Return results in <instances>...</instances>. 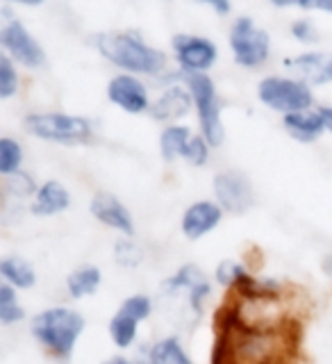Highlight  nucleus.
I'll return each instance as SVG.
<instances>
[{"mask_svg": "<svg viewBox=\"0 0 332 364\" xmlns=\"http://www.w3.org/2000/svg\"><path fill=\"white\" fill-rule=\"evenodd\" d=\"M5 3H16V5H28V7H34V5H41L43 0H5Z\"/></svg>", "mask_w": 332, "mask_h": 364, "instance_id": "nucleus-35", "label": "nucleus"}, {"mask_svg": "<svg viewBox=\"0 0 332 364\" xmlns=\"http://www.w3.org/2000/svg\"><path fill=\"white\" fill-rule=\"evenodd\" d=\"M136 333H139V321L128 314H123L121 310L114 314L109 321V337L119 348H130L136 341Z\"/></svg>", "mask_w": 332, "mask_h": 364, "instance_id": "nucleus-22", "label": "nucleus"}, {"mask_svg": "<svg viewBox=\"0 0 332 364\" xmlns=\"http://www.w3.org/2000/svg\"><path fill=\"white\" fill-rule=\"evenodd\" d=\"M164 289L176 294V291H187V303L196 314H200L203 303L208 301V296L212 294V284L205 278V273L193 267V264H185L182 269H178L173 276H171L164 282Z\"/></svg>", "mask_w": 332, "mask_h": 364, "instance_id": "nucleus-11", "label": "nucleus"}, {"mask_svg": "<svg viewBox=\"0 0 332 364\" xmlns=\"http://www.w3.org/2000/svg\"><path fill=\"white\" fill-rule=\"evenodd\" d=\"M193 3H200V5H208L219 14H227L230 11V0H193Z\"/></svg>", "mask_w": 332, "mask_h": 364, "instance_id": "nucleus-33", "label": "nucleus"}, {"mask_svg": "<svg viewBox=\"0 0 332 364\" xmlns=\"http://www.w3.org/2000/svg\"><path fill=\"white\" fill-rule=\"evenodd\" d=\"M223 219V208L214 200H196L191 203L189 208L182 214V235H185L189 242H196V239L210 235L214 228H219Z\"/></svg>", "mask_w": 332, "mask_h": 364, "instance_id": "nucleus-12", "label": "nucleus"}, {"mask_svg": "<svg viewBox=\"0 0 332 364\" xmlns=\"http://www.w3.org/2000/svg\"><path fill=\"white\" fill-rule=\"evenodd\" d=\"M185 87L191 91L203 136L212 148H219L225 139V128L221 121V100L212 77L208 73H185Z\"/></svg>", "mask_w": 332, "mask_h": 364, "instance_id": "nucleus-3", "label": "nucleus"}, {"mask_svg": "<svg viewBox=\"0 0 332 364\" xmlns=\"http://www.w3.org/2000/svg\"><path fill=\"white\" fill-rule=\"evenodd\" d=\"M284 66L305 85H330L332 82V53H305L287 60Z\"/></svg>", "mask_w": 332, "mask_h": 364, "instance_id": "nucleus-14", "label": "nucleus"}, {"mask_svg": "<svg viewBox=\"0 0 332 364\" xmlns=\"http://www.w3.org/2000/svg\"><path fill=\"white\" fill-rule=\"evenodd\" d=\"M18 91V73L9 55L0 57V98H11Z\"/></svg>", "mask_w": 332, "mask_h": 364, "instance_id": "nucleus-26", "label": "nucleus"}, {"mask_svg": "<svg viewBox=\"0 0 332 364\" xmlns=\"http://www.w3.org/2000/svg\"><path fill=\"white\" fill-rule=\"evenodd\" d=\"M96 46L105 60L128 73L159 75L166 68V55L130 32L100 34Z\"/></svg>", "mask_w": 332, "mask_h": 364, "instance_id": "nucleus-1", "label": "nucleus"}, {"mask_svg": "<svg viewBox=\"0 0 332 364\" xmlns=\"http://www.w3.org/2000/svg\"><path fill=\"white\" fill-rule=\"evenodd\" d=\"M291 34H294V37L299 39L301 43H316V41H318V32H316V28H314L307 18L296 21L294 26H291Z\"/></svg>", "mask_w": 332, "mask_h": 364, "instance_id": "nucleus-31", "label": "nucleus"}, {"mask_svg": "<svg viewBox=\"0 0 332 364\" xmlns=\"http://www.w3.org/2000/svg\"><path fill=\"white\" fill-rule=\"evenodd\" d=\"M210 141L205 139V136L200 134H193L191 136V141L187 146V153H185V159L191 164V166H205L208 164V159H210Z\"/></svg>", "mask_w": 332, "mask_h": 364, "instance_id": "nucleus-30", "label": "nucleus"}, {"mask_svg": "<svg viewBox=\"0 0 332 364\" xmlns=\"http://www.w3.org/2000/svg\"><path fill=\"white\" fill-rule=\"evenodd\" d=\"M248 276V271L244 269V264H239L235 259H223L219 267H216V280L223 287H237L239 282Z\"/></svg>", "mask_w": 332, "mask_h": 364, "instance_id": "nucleus-28", "label": "nucleus"}, {"mask_svg": "<svg viewBox=\"0 0 332 364\" xmlns=\"http://www.w3.org/2000/svg\"><path fill=\"white\" fill-rule=\"evenodd\" d=\"M26 130L43 141L53 144H87L91 139V123L82 117L62 112H43V114H30L26 117Z\"/></svg>", "mask_w": 332, "mask_h": 364, "instance_id": "nucleus-4", "label": "nucleus"}, {"mask_svg": "<svg viewBox=\"0 0 332 364\" xmlns=\"http://www.w3.org/2000/svg\"><path fill=\"white\" fill-rule=\"evenodd\" d=\"M100 282H102V273L98 267H82L66 278V291L71 294L73 299H85V296L98 291Z\"/></svg>", "mask_w": 332, "mask_h": 364, "instance_id": "nucleus-21", "label": "nucleus"}, {"mask_svg": "<svg viewBox=\"0 0 332 364\" xmlns=\"http://www.w3.org/2000/svg\"><path fill=\"white\" fill-rule=\"evenodd\" d=\"M214 196L223 212L244 214L255 205V193L250 180L242 171H221L214 176Z\"/></svg>", "mask_w": 332, "mask_h": 364, "instance_id": "nucleus-8", "label": "nucleus"}, {"mask_svg": "<svg viewBox=\"0 0 332 364\" xmlns=\"http://www.w3.org/2000/svg\"><path fill=\"white\" fill-rule=\"evenodd\" d=\"M71 205V193L68 189L57 180H45L39 187V191L34 193V203H32V214L37 216H55L68 210Z\"/></svg>", "mask_w": 332, "mask_h": 364, "instance_id": "nucleus-16", "label": "nucleus"}, {"mask_svg": "<svg viewBox=\"0 0 332 364\" xmlns=\"http://www.w3.org/2000/svg\"><path fill=\"white\" fill-rule=\"evenodd\" d=\"M284 128L299 141H316L326 130V121L318 109H303L294 114H284Z\"/></svg>", "mask_w": 332, "mask_h": 364, "instance_id": "nucleus-17", "label": "nucleus"}, {"mask_svg": "<svg viewBox=\"0 0 332 364\" xmlns=\"http://www.w3.org/2000/svg\"><path fill=\"white\" fill-rule=\"evenodd\" d=\"M148 362L151 364H193L185 346L178 337H164L155 341L148 350Z\"/></svg>", "mask_w": 332, "mask_h": 364, "instance_id": "nucleus-20", "label": "nucleus"}, {"mask_svg": "<svg viewBox=\"0 0 332 364\" xmlns=\"http://www.w3.org/2000/svg\"><path fill=\"white\" fill-rule=\"evenodd\" d=\"M91 214L96 216V219L112 228V230H117L125 237H132L134 235V219L130 210L125 208V205L114 196V193H107V191H98L94 198H91V205H89Z\"/></svg>", "mask_w": 332, "mask_h": 364, "instance_id": "nucleus-13", "label": "nucleus"}, {"mask_svg": "<svg viewBox=\"0 0 332 364\" xmlns=\"http://www.w3.org/2000/svg\"><path fill=\"white\" fill-rule=\"evenodd\" d=\"M0 276L3 282L11 284L14 289H30L37 282V273L21 257H5L0 262Z\"/></svg>", "mask_w": 332, "mask_h": 364, "instance_id": "nucleus-19", "label": "nucleus"}, {"mask_svg": "<svg viewBox=\"0 0 332 364\" xmlns=\"http://www.w3.org/2000/svg\"><path fill=\"white\" fill-rule=\"evenodd\" d=\"M23 164V148L16 139L11 136H3L0 139V173L5 178L21 171Z\"/></svg>", "mask_w": 332, "mask_h": 364, "instance_id": "nucleus-24", "label": "nucleus"}, {"mask_svg": "<svg viewBox=\"0 0 332 364\" xmlns=\"http://www.w3.org/2000/svg\"><path fill=\"white\" fill-rule=\"evenodd\" d=\"M119 310L123 312V314H128V316H132V318H136V321H146L148 316H151V312H153V301L148 299L146 294H134V296H130V299H125L123 303H121V307Z\"/></svg>", "mask_w": 332, "mask_h": 364, "instance_id": "nucleus-27", "label": "nucleus"}, {"mask_svg": "<svg viewBox=\"0 0 332 364\" xmlns=\"http://www.w3.org/2000/svg\"><path fill=\"white\" fill-rule=\"evenodd\" d=\"M257 96L267 107L282 114L310 109L314 102L310 85H305L296 77H282V75H271L262 80L257 85Z\"/></svg>", "mask_w": 332, "mask_h": 364, "instance_id": "nucleus-5", "label": "nucleus"}, {"mask_svg": "<svg viewBox=\"0 0 332 364\" xmlns=\"http://www.w3.org/2000/svg\"><path fill=\"white\" fill-rule=\"evenodd\" d=\"M176 60L187 73H205L214 66L219 50L216 46L205 37H193V34H178L173 39Z\"/></svg>", "mask_w": 332, "mask_h": 364, "instance_id": "nucleus-9", "label": "nucleus"}, {"mask_svg": "<svg viewBox=\"0 0 332 364\" xmlns=\"http://www.w3.org/2000/svg\"><path fill=\"white\" fill-rule=\"evenodd\" d=\"M193 105V98H191V91L187 87H168L164 89V94L159 96L153 105H151V117L155 121H176L180 117L191 109Z\"/></svg>", "mask_w": 332, "mask_h": 364, "instance_id": "nucleus-15", "label": "nucleus"}, {"mask_svg": "<svg viewBox=\"0 0 332 364\" xmlns=\"http://www.w3.org/2000/svg\"><path fill=\"white\" fill-rule=\"evenodd\" d=\"M323 271H326L328 276L332 278V253H330V255H326V259H323Z\"/></svg>", "mask_w": 332, "mask_h": 364, "instance_id": "nucleus-36", "label": "nucleus"}, {"mask_svg": "<svg viewBox=\"0 0 332 364\" xmlns=\"http://www.w3.org/2000/svg\"><path fill=\"white\" fill-rule=\"evenodd\" d=\"M102 364H132L128 358H109L107 362H102Z\"/></svg>", "mask_w": 332, "mask_h": 364, "instance_id": "nucleus-38", "label": "nucleus"}, {"mask_svg": "<svg viewBox=\"0 0 332 364\" xmlns=\"http://www.w3.org/2000/svg\"><path fill=\"white\" fill-rule=\"evenodd\" d=\"M23 316H26V310H23V305L18 303L16 289L11 287V284L3 282L0 284V323L11 326L21 321Z\"/></svg>", "mask_w": 332, "mask_h": 364, "instance_id": "nucleus-23", "label": "nucleus"}, {"mask_svg": "<svg viewBox=\"0 0 332 364\" xmlns=\"http://www.w3.org/2000/svg\"><path fill=\"white\" fill-rule=\"evenodd\" d=\"M114 257H117V262L121 267H139L144 262V250L139 244H134L130 237L121 239V242H117V246H114Z\"/></svg>", "mask_w": 332, "mask_h": 364, "instance_id": "nucleus-25", "label": "nucleus"}, {"mask_svg": "<svg viewBox=\"0 0 332 364\" xmlns=\"http://www.w3.org/2000/svg\"><path fill=\"white\" fill-rule=\"evenodd\" d=\"M5 189L14 198H26V196H30V193L39 191L37 185H34V180L28 173H23V171H16V173L5 178Z\"/></svg>", "mask_w": 332, "mask_h": 364, "instance_id": "nucleus-29", "label": "nucleus"}, {"mask_svg": "<svg viewBox=\"0 0 332 364\" xmlns=\"http://www.w3.org/2000/svg\"><path fill=\"white\" fill-rule=\"evenodd\" d=\"M318 112H321V117H323V121H326V130L332 132V107H321Z\"/></svg>", "mask_w": 332, "mask_h": 364, "instance_id": "nucleus-34", "label": "nucleus"}, {"mask_svg": "<svg viewBox=\"0 0 332 364\" xmlns=\"http://www.w3.org/2000/svg\"><path fill=\"white\" fill-rule=\"evenodd\" d=\"M296 5L303 9L328 11V14H332V0H296Z\"/></svg>", "mask_w": 332, "mask_h": 364, "instance_id": "nucleus-32", "label": "nucleus"}, {"mask_svg": "<svg viewBox=\"0 0 332 364\" xmlns=\"http://www.w3.org/2000/svg\"><path fill=\"white\" fill-rule=\"evenodd\" d=\"M191 136L193 134L187 125H168V128H164L162 134H159V151H162V157L166 162H173L178 157L185 159Z\"/></svg>", "mask_w": 332, "mask_h": 364, "instance_id": "nucleus-18", "label": "nucleus"}, {"mask_svg": "<svg viewBox=\"0 0 332 364\" xmlns=\"http://www.w3.org/2000/svg\"><path fill=\"white\" fill-rule=\"evenodd\" d=\"M271 5H276V7H291V5H296V0H271Z\"/></svg>", "mask_w": 332, "mask_h": 364, "instance_id": "nucleus-37", "label": "nucleus"}, {"mask_svg": "<svg viewBox=\"0 0 332 364\" xmlns=\"http://www.w3.org/2000/svg\"><path fill=\"white\" fill-rule=\"evenodd\" d=\"M0 43L7 50V55L16 64L26 68H39L45 62V53L41 48V43L30 34V30L23 26L21 21L7 18L0 32Z\"/></svg>", "mask_w": 332, "mask_h": 364, "instance_id": "nucleus-7", "label": "nucleus"}, {"mask_svg": "<svg viewBox=\"0 0 332 364\" xmlns=\"http://www.w3.org/2000/svg\"><path fill=\"white\" fill-rule=\"evenodd\" d=\"M107 98L117 107H121L128 114H144L151 112V98H148V89L139 77L130 73H121L109 80L107 85Z\"/></svg>", "mask_w": 332, "mask_h": 364, "instance_id": "nucleus-10", "label": "nucleus"}, {"mask_svg": "<svg viewBox=\"0 0 332 364\" xmlns=\"http://www.w3.org/2000/svg\"><path fill=\"white\" fill-rule=\"evenodd\" d=\"M85 330V318L71 307H48L32 318V335L55 358H71L80 335Z\"/></svg>", "mask_w": 332, "mask_h": 364, "instance_id": "nucleus-2", "label": "nucleus"}, {"mask_svg": "<svg viewBox=\"0 0 332 364\" xmlns=\"http://www.w3.org/2000/svg\"><path fill=\"white\" fill-rule=\"evenodd\" d=\"M230 50L239 66L257 68L271 55V37L248 16H239L230 28Z\"/></svg>", "mask_w": 332, "mask_h": 364, "instance_id": "nucleus-6", "label": "nucleus"}]
</instances>
